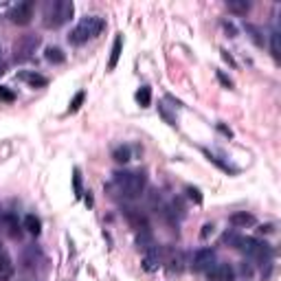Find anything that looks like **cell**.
Returning <instances> with one entry per match:
<instances>
[{
    "instance_id": "1",
    "label": "cell",
    "mask_w": 281,
    "mask_h": 281,
    "mask_svg": "<svg viewBox=\"0 0 281 281\" xmlns=\"http://www.w3.org/2000/svg\"><path fill=\"white\" fill-rule=\"evenodd\" d=\"M73 11H75V7H73L71 0H51V3L44 5L42 24L46 29H57L73 18Z\"/></svg>"
},
{
    "instance_id": "2",
    "label": "cell",
    "mask_w": 281,
    "mask_h": 281,
    "mask_svg": "<svg viewBox=\"0 0 281 281\" xmlns=\"http://www.w3.org/2000/svg\"><path fill=\"white\" fill-rule=\"evenodd\" d=\"M106 29V22H103V18H97V16H86L79 20V24L75 26V29L71 31V36H68V42L71 44H84V42H88L90 38H97L99 33H101Z\"/></svg>"
},
{
    "instance_id": "3",
    "label": "cell",
    "mask_w": 281,
    "mask_h": 281,
    "mask_svg": "<svg viewBox=\"0 0 281 281\" xmlns=\"http://www.w3.org/2000/svg\"><path fill=\"white\" fill-rule=\"evenodd\" d=\"M147 178L143 173H115V185L125 198H138L145 189Z\"/></svg>"
},
{
    "instance_id": "4",
    "label": "cell",
    "mask_w": 281,
    "mask_h": 281,
    "mask_svg": "<svg viewBox=\"0 0 281 281\" xmlns=\"http://www.w3.org/2000/svg\"><path fill=\"white\" fill-rule=\"evenodd\" d=\"M40 46V36H22L16 42V46H13V57L18 59V62H24V59H29L33 53H36V49Z\"/></svg>"
},
{
    "instance_id": "5",
    "label": "cell",
    "mask_w": 281,
    "mask_h": 281,
    "mask_svg": "<svg viewBox=\"0 0 281 281\" xmlns=\"http://www.w3.org/2000/svg\"><path fill=\"white\" fill-rule=\"evenodd\" d=\"M9 18H11V22H16V24H29L31 18H33V3H31V0H26V3L16 5L11 9Z\"/></svg>"
},
{
    "instance_id": "6",
    "label": "cell",
    "mask_w": 281,
    "mask_h": 281,
    "mask_svg": "<svg viewBox=\"0 0 281 281\" xmlns=\"http://www.w3.org/2000/svg\"><path fill=\"white\" fill-rule=\"evenodd\" d=\"M216 264V251L211 249H202L193 255V270H209L211 266Z\"/></svg>"
},
{
    "instance_id": "7",
    "label": "cell",
    "mask_w": 281,
    "mask_h": 281,
    "mask_svg": "<svg viewBox=\"0 0 281 281\" xmlns=\"http://www.w3.org/2000/svg\"><path fill=\"white\" fill-rule=\"evenodd\" d=\"M206 277L211 281H233V268L229 264H213L206 270Z\"/></svg>"
},
{
    "instance_id": "8",
    "label": "cell",
    "mask_w": 281,
    "mask_h": 281,
    "mask_svg": "<svg viewBox=\"0 0 281 281\" xmlns=\"http://www.w3.org/2000/svg\"><path fill=\"white\" fill-rule=\"evenodd\" d=\"M18 77L22 79V82H26L29 86H33V88H44V86L49 84V79H46L44 75L33 73V71H22V73H18Z\"/></svg>"
},
{
    "instance_id": "9",
    "label": "cell",
    "mask_w": 281,
    "mask_h": 281,
    "mask_svg": "<svg viewBox=\"0 0 281 281\" xmlns=\"http://www.w3.org/2000/svg\"><path fill=\"white\" fill-rule=\"evenodd\" d=\"M0 222H3L5 231L9 237H20V224H18V218L11 216V213H7V216L0 218Z\"/></svg>"
},
{
    "instance_id": "10",
    "label": "cell",
    "mask_w": 281,
    "mask_h": 281,
    "mask_svg": "<svg viewBox=\"0 0 281 281\" xmlns=\"http://www.w3.org/2000/svg\"><path fill=\"white\" fill-rule=\"evenodd\" d=\"M121 49H123V36L119 33V36L115 38V44H112V55H110V62H108V71L117 68L119 57H121Z\"/></svg>"
},
{
    "instance_id": "11",
    "label": "cell",
    "mask_w": 281,
    "mask_h": 281,
    "mask_svg": "<svg viewBox=\"0 0 281 281\" xmlns=\"http://www.w3.org/2000/svg\"><path fill=\"white\" fill-rule=\"evenodd\" d=\"M13 277V264L7 255H0V281H9Z\"/></svg>"
},
{
    "instance_id": "12",
    "label": "cell",
    "mask_w": 281,
    "mask_h": 281,
    "mask_svg": "<svg viewBox=\"0 0 281 281\" xmlns=\"http://www.w3.org/2000/svg\"><path fill=\"white\" fill-rule=\"evenodd\" d=\"M231 224L233 226H251V224H255V218H253L251 213H246V211L233 213V216H231Z\"/></svg>"
},
{
    "instance_id": "13",
    "label": "cell",
    "mask_w": 281,
    "mask_h": 281,
    "mask_svg": "<svg viewBox=\"0 0 281 281\" xmlns=\"http://www.w3.org/2000/svg\"><path fill=\"white\" fill-rule=\"evenodd\" d=\"M22 226L31 233V235H40V231H42V222H40V218H36V216H26Z\"/></svg>"
},
{
    "instance_id": "14",
    "label": "cell",
    "mask_w": 281,
    "mask_h": 281,
    "mask_svg": "<svg viewBox=\"0 0 281 281\" xmlns=\"http://www.w3.org/2000/svg\"><path fill=\"white\" fill-rule=\"evenodd\" d=\"M226 7H229V11L237 13V16H246L251 9V3H246V0H231V3H226Z\"/></svg>"
},
{
    "instance_id": "15",
    "label": "cell",
    "mask_w": 281,
    "mask_h": 281,
    "mask_svg": "<svg viewBox=\"0 0 281 281\" xmlns=\"http://www.w3.org/2000/svg\"><path fill=\"white\" fill-rule=\"evenodd\" d=\"M136 101L140 108H147V106L152 103V88L150 86H140L138 92H136Z\"/></svg>"
},
{
    "instance_id": "16",
    "label": "cell",
    "mask_w": 281,
    "mask_h": 281,
    "mask_svg": "<svg viewBox=\"0 0 281 281\" xmlns=\"http://www.w3.org/2000/svg\"><path fill=\"white\" fill-rule=\"evenodd\" d=\"M44 57L49 59L51 64H62L64 59H66V55L62 53V49H57V46H49V49H46V53H44Z\"/></svg>"
},
{
    "instance_id": "17",
    "label": "cell",
    "mask_w": 281,
    "mask_h": 281,
    "mask_svg": "<svg viewBox=\"0 0 281 281\" xmlns=\"http://www.w3.org/2000/svg\"><path fill=\"white\" fill-rule=\"evenodd\" d=\"M112 156H115V160H117V163H128V160H130V147H128V145H121V147H117Z\"/></svg>"
},
{
    "instance_id": "18",
    "label": "cell",
    "mask_w": 281,
    "mask_h": 281,
    "mask_svg": "<svg viewBox=\"0 0 281 281\" xmlns=\"http://www.w3.org/2000/svg\"><path fill=\"white\" fill-rule=\"evenodd\" d=\"M73 191H75V198H82V173H79V169L75 167L73 169Z\"/></svg>"
},
{
    "instance_id": "19",
    "label": "cell",
    "mask_w": 281,
    "mask_h": 281,
    "mask_svg": "<svg viewBox=\"0 0 281 281\" xmlns=\"http://www.w3.org/2000/svg\"><path fill=\"white\" fill-rule=\"evenodd\" d=\"M84 99H86V92L84 90H79L75 97H73V101L68 106V112H77L79 108H82V103H84Z\"/></svg>"
},
{
    "instance_id": "20",
    "label": "cell",
    "mask_w": 281,
    "mask_h": 281,
    "mask_svg": "<svg viewBox=\"0 0 281 281\" xmlns=\"http://www.w3.org/2000/svg\"><path fill=\"white\" fill-rule=\"evenodd\" d=\"M246 33H251L253 42H255L257 46H262V44H264V40H262V33H259V29H257V26H253V24H246Z\"/></svg>"
},
{
    "instance_id": "21",
    "label": "cell",
    "mask_w": 281,
    "mask_h": 281,
    "mask_svg": "<svg viewBox=\"0 0 281 281\" xmlns=\"http://www.w3.org/2000/svg\"><path fill=\"white\" fill-rule=\"evenodd\" d=\"M158 266H160V264H158V259H156V255H154V253H152V255H147V257L143 259V268H145V270H150V272H152V270H156Z\"/></svg>"
},
{
    "instance_id": "22",
    "label": "cell",
    "mask_w": 281,
    "mask_h": 281,
    "mask_svg": "<svg viewBox=\"0 0 281 281\" xmlns=\"http://www.w3.org/2000/svg\"><path fill=\"white\" fill-rule=\"evenodd\" d=\"M270 40H272V57H275V59H279L281 57V51H279V33L275 31V33H272V36H270Z\"/></svg>"
},
{
    "instance_id": "23",
    "label": "cell",
    "mask_w": 281,
    "mask_h": 281,
    "mask_svg": "<svg viewBox=\"0 0 281 281\" xmlns=\"http://www.w3.org/2000/svg\"><path fill=\"white\" fill-rule=\"evenodd\" d=\"M0 99L11 103V101H16V95H13V90H9L7 86H0Z\"/></svg>"
},
{
    "instance_id": "24",
    "label": "cell",
    "mask_w": 281,
    "mask_h": 281,
    "mask_svg": "<svg viewBox=\"0 0 281 281\" xmlns=\"http://www.w3.org/2000/svg\"><path fill=\"white\" fill-rule=\"evenodd\" d=\"M187 193H189V198H191L196 204L202 202V193H200V189H193V187H189V189H187Z\"/></svg>"
},
{
    "instance_id": "25",
    "label": "cell",
    "mask_w": 281,
    "mask_h": 281,
    "mask_svg": "<svg viewBox=\"0 0 281 281\" xmlns=\"http://www.w3.org/2000/svg\"><path fill=\"white\" fill-rule=\"evenodd\" d=\"M218 79H220V84H222V86H226V88H233V82H231V79L224 75L222 71H218Z\"/></svg>"
},
{
    "instance_id": "26",
    "label": "cell",
    "mask_w": 281,
    "mask_h": 281,
    "mask_svg": "<svg viewBox=\"0 0 281 281\" xmlns=\"http://www.w3.org/2000/svg\"><path fill=\"white\" fill-rule=\"evenodd\" d=\"M211 233H213V224H204V226H202V233H200V235L206 239V237L211 235Z\"/></svg>"
},
{
    "instance_id": "27",
    "label": "cell",
    "mask_w": 281,
    "mask_h": 281,
    "mask_svg": "<svg viewBox=\"0 0 281 281\" xmlns=\"http://www.w3.org/2000/svg\"><path fill=\"white\" fill-rule=\"evenodd\" d=\"M222 57H224V62H229L231 66H237V64H235V59L231 57V53H229V51H222Z\"/></svg>"
},
{
    "instance_id": "28",
    "label": "cell",
    "mask_w": 281,
    "mask_h": 281,
    "mask_svg": "<svg viewBox=\"0 0 281 281\" xmlns=\"http://www.w3.org/2000/svg\"><path fill=\"white\" fill-rule=\"evenodd\" d=\"M218 128H220V132H224V134H226V136H233V132H231L229 128H224V125H222V123H220V125H218Z\"/></svg>"
},
{
    "instance_id": "29",
    "label": "cell",
    "mask_w": 281,
    "mask_h": 281,
    "mask_svg": "<svg viewBox=\"0 0 281 281\" xmlns=\"http://www.w3.org/2000/svg\"><path fill=\"white\" fill-rule=\"evenodd\" d=\"M5 71H7V66H5L3 59H0V75H5Z\"/></svg>"
},
{
    "instance_id": "30",
    "label": "cell",
    "mask_w": 281,
    "mask_h": 281,
    "mask_svg": "<svg viewBox=\"0 0 281 281\" xmlns=\"http://www.w3.org/2000/svg\"><path fill=\"white\" fill-rule=\"evenodd\" d=\"M0 251H3V244H0Z\"/></svg>"
}]
</instances>
